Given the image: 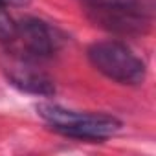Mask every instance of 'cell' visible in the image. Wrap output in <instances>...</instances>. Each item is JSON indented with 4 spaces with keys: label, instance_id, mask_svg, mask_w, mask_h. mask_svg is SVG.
Returning a JSON list of instances; mask_svg holds the SVG:
<instances>
[{
    "label": "cell",
    "instance_id": "6da1fadb",
    "mask_svg": "<svg viewBox=\"0 0 156 156\" xmlns=\"http://www.w3.org/2000/svg\"><path fill=\"white\" fill-rule=\"evenodd\" d=\"M37 112L50 129L73 140L105 141L121 129V121L118 118L101 112H77L51 103H41Z\"/></svg>",
    "mask_w": 156,
    "mask_h": 156
},
{
    "label": "cell",
    "instance_id": "7a4b0ae2",
    "mask_svg": "<svg viewBox=\"0 0 156 156\" xmlns=\"http://www.w3.org/2000/svg\"><path fill=\"white\" fill-rule=\"evenodd\" d=\"M90 64L103 73L108 79L119 83V85H141L145 79V64L143 61L134 55L125 44L118 41H101L94 42L88 51Z\"/></svg>",
    "mask_w": 156,
    "mask_h": 156
},
{
    "label": "cell",
    "instance_id": "3957f363",
    "mask_svg": "<svg viewBox=\"0 0 156 156\" xmlns=\"http://www.w3.org/2000/svg\"><path fill=\"white\" fill-rule=\"evenodd\" d=\"M64 42V35L51 24L41 19H22L17 22L13 39L8 42L11 53L30 61H42L53 57Z\"/></svg>",
    "mask_w": 156,
    "mask_h": 156
},
{
    "label": "cell",
    "instance_id": "277c9868",
    "mask_svg": "<svg viewBox=\"0 0 156 156\" xmlns=\"http://www.w3.org/2000/svg\"><path fill=\"white\" fill-rule=\"evenodd\" d=\"M88 17L98 26L121 35L145 33L151 26V15L143 2L116 8H88Z\"/></svg>",
    "mask_w": 156,
    "mask_h": 156
},
{
    "label": "cell",
    "instance_id": "5b68a950",
    "mask_svg": "<svg viewBox=\"0 0 156 156\" xmlns=\"http://www.w3.org/2000/svg\"><path fill=\"white\" fill-rule=\"evenodd\" d=\"M4 70L8 73L9 83L22 92L33 94V96H44V98L55 94L53 79L48 73H44L41 68H37L35 61L22 59V57L11 53L9 62L6 64Z\"/></svg>",
    "mask_w": 156,
    "mask_h": 156
},
{
    "label": "cell",
    "instance_id": "8992f818",
    "mask_svg": "<svg viewBox=\"0 0 156 156\" xmlns=\"http://www.w3.org/2000/svg\"><path fill=\"white\" fill-rule=\"evenodd\" d=\"M6 8L8 6H4L0 2V42H9L15 35V30H17V22L6 11Z\"/></svg>",
    "mask_w": 156,
    "mask_h": 156
},
{
    "label": "cell",
    "instance_id": "52a82bcc",
    "mask_svg": "<svg viewBox=\"0 0 156 156\" xmlns=\"http://www.w3.org/2000/svg\"><path fill=\"white\" fill-rule=\"evenodd\" d=\"M87 8H116V6H132L141 0H83Z\"/></svg>",
    "mask_w": 156,
    "mask_h": 156
},
{
    "label": "cell",
    "instance_id": "ba28073f",
    "mask_svg": "<svg viewBox=\"0 0 156 156\" xmlns=\"http://www.w3.org/2000/svg\"><path fill=\"white\" fill-rule=\"evenodd\" d=\"M4 6H13V8H24V6H28L31 0H0Z\"/></svg>",
    "mask_w": 156,
    "mask_h": 156
}]
</instances>
